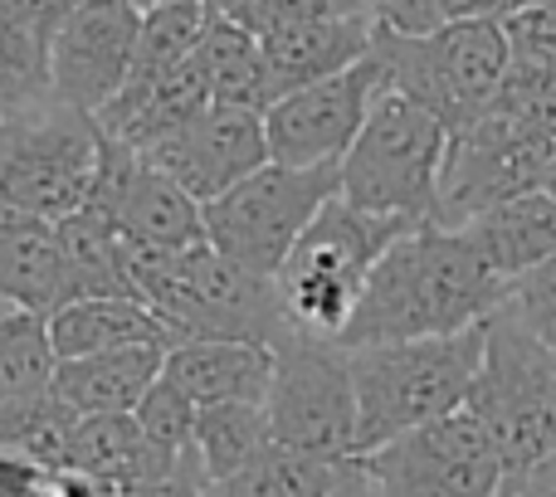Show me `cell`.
<instances>
[{
  "instance_id": "cell-12",
  "label": "cell",
  "mask_w": 556,
  "mask_h": 497,
  "mask_svg": "<svg viewBox=\"0 0 556 497\" xmlns=\"http://www.w3.org/2000/svg\"><path fill=\"white\" fill-rule=\"evenodd\" d=\"M552 146L556 142L528 132L522 123L493 113V107L483 117H473L469 127H454L450 146H444V166H440L434 225L440 230H464V225L479 220L493 205L542 191Z\"/></svg>"
},
{
  "instance_id": "cell-46",
  "label": "cell",
  "mask_w": 556,
  "mask_h": 497,
  "mask_svg": "<svg viewBox=\"0 0 556 497\" xmlns=\"http://www.w3.org/2000/svg\"><path fill=\"white\" fill-rule=\"evenodd\" d=\"M503 497H508V493H503Z\"/></svg>"
},
{
  "instance_id": "cell-38",
  "label": "cell",
  "mask_w": 556,
  "mask_h": 497,
  "mask_svg": "<svg viewBox=\"0 0 556 497\" xmlns=\"http://www.w3.org/2000/svg\"><path fill=\"white\" fill-rule=\"evenodd\" d=\"M508 497H556V449L538 463V469L522 473V479L508 488Z\"/></svg>"
},
{
  "instance_id": "cell-8",
  "label": "cell",
  "mask_w": 556,
  "mask_h": 497,
  "mask_svg": "<svg viewBox=\"0 0 556 497\" xmlns=\"http://www.w3.org/2000/svg\"><path fill=\"white\" fill-rule=\"evenodd\" d=\"M98 152H103V132L98 117L78 113V107L45 98L29 107L25 117L5 123V142H0V205L29 211L39 220H68L74 211L88 205L98 176Z\"/></svg>"
},
{
  "instance_id": "cell-45",
  "label": "cell",
  "mask_w": 556,
  "mask_h": 497,
  "mask_svg": "<svg viewBox=\"0 0 556 497\" xmlns=\"http://www.w3.org/2000/svg\"><path fill=\"white\" fill-rule=\"evenodd\" d=\"M5 313H10V307H5V303H0V317H5Z\"/></svg>"
},
{
  "instance_id": "cell-24",
  "label": "cell",
  "mask_w": 556,
  "mask_h": 497,
  "mask_svg": "<svg viewBox=\"0 0 556 497\" xmlns=\"http://www.w3.org/2000/svg\"><path fill=\"white\" fill-rule=\"evenodd\" d=\"M0 303L39 317L59 307V230L15 205H0Z\"/></svg>"
},
{
  "instance_id": "cell-25",
  "label": "cell",
  "mask_w": 556,
  "mask_h": 497,
  "mask_svg": "<svg viewBox=\"0 0 556 497\" xmlns=\"http://www.w3.org/2000/svg\"><path fill=\"white\" fill-rule=\"evenodd\" d=\"M205 29V0H166L156 10H142V35H137V54L127 68V84L103 113H123V107L152 98L166 78H176L195 54V39ZM98 113V117H103Z\"/></svg>"
},
{
  "instance_id": "cell-30",
  "label": "cell",
  "mask_w": 556,
  "mask_h": 497,
  "mask_svg": "<svg viewBox=\"0 0 556 497\" xmlns=\"http://www.w3.org/2000/svg\"><path fill=\"white\" fill-rule=\"evenodd\" d=\"M489 107L503 117H513V123H522L528 132L556 142V68L513 59L503 84H498V98H493Z\"/></svg>"
},
{
  "instance_id": "cell-39",
  "label": "cell",
  "mask_w": 556,
  "mask_h": 497,
  "mask_svg": "<svg viewBox=\"0 0 556 497\" xmlns=\"http://www.w3.org/2000/svg\"><path fill=\"white\" fill-rule=\"evenodd\" d=\"M327 497H381V493H376V483L362 473V463L346 459L342 463V479H337V488L327 493Z\"/></svg>"
},
{
  "instance_id": "cell-40",
  "label": "cell",
  "mask_w": 556,
  "mask_h": 497,
  "mask_svg": "<svg viewBox=\"0 0 556 497\" xmlns=\"http://www.w3.org/2000/svg\"><path fill=\"white\" fill-rule=\"evenodd\" d=\"M508 10L513 0H450V20H498Z\"/></svg>"
},
{
  "instance_id": "cell-28",
  "label": "cell",
  "mask_w": 556,
  "mask_h": 497,
  "mask_svg": "<svg viewBox=\"0 0 556 497\" xmlns=\"http://www.w3.org/2000/svg\"><path fill=\"white\" fill-rule=\"evenodd\" d=\"M342 479V463L313 459V454L269 444L254 463H244L230 479L205 483V497H327Z\"/></svg>"
},
{
  "instance_id": "cell-9",
  "label": "cell",
  "mask_w": 556,
  "mask_h": 497,
  "mask_svg": "<svg viewBox=\"0 0 556 497\" xmlns=\"http://www.w3.org/2000/svg\"><path fill=\"white\" fill-rule=\"evenodd\" d=\"M332 195H342V166H283L269 162L225 195L205 201V240L250 273L274 278L298 234L313 225Z\"/></svg>"
},
{
  "instance_id": "cell-2",
  "label": "cell",
  "mask_w": 556,
  "mask_h": 497,
  "mask_svg": "<svg viewBox=\"0 0 556 497\" xmlns=\"http://www.w3.org/2000/svg\"><path fill=\"white\" fill-rule=\"evenodd\" d=\"M123 254L132 297L172 327L176 342L220 336V342L274 346L278 336L293 332L278 307L274 278L240 268L211 240L191 248H147L123 240Z\"/></svg>"
},
{
  "instance_id": "cell-1",
  "label": "cell",
  "mask_w": 556,
  "mask_h": 497,
  "mask_svg": "<svg viewBox=\"0 0 556 497\" xmlns=\"http://www.w3.org/2000/svg\"><path fill=\"white\" fill-rule=\"evenodd\" d=\"M513 283L489 268L464 230L415 225L376 258L366 293L337 346H381L415 336H450L489 322Z\"/></svg>"
},
{
  "instance_id": "cell-33",
  "label": "cell",
  "mask_w": 556,
  "mask_h": 497,
  "mask_svg": "<svg viewBox=\"0 0 556 497\" xmlns=\"http://www.w3.org/2000/svg\"><path fill=\"white\" fill-rule=\"evenodd\" d=\"M503 307H508L532 336H542L547 346H556V254L542 268L522 273L518 283H513V297Z\"/></svg>"
},
{
  "instance_id": "cell-29",
  "label": "cell",
  "mask_w": 556,
  "mask_h": 497,
  "mask_svg": "<svg viewBox=\"0 0 556 497\" xmlns=\"http://www.w3.org/2000/svg\"><path fill=\"white\" fill-rule=\"evenodd\" d=\"M269 444H274V434H269L264 405L235 400V405H211V410L195 415V459H201L205 483L240 473Z\"/></svg>"
},
{
  "instance_id": "cell-18",
  "label": "cell",
  "mask_w": 556,
  "mask_h": 497,
  "mask_svg": "<svg viewBox=\"0 0 556 497\" xmlns=\"http://www.w3.org/2000/svg\"><path fill=\"white\" fill-rule=\"evenodd\" d=\"M162 375L195 405V410H211V405H235V400L264 405L269 381H274V346L220 342V336L176 342L172 352H166Z\"/></svg>"
},
{
  "instance_id": "cell-31",
  "label": "cell",
  "mask_w": 556,
  "mask_h": 497,
  "mask_svg": "<svg viewBox=\"0 0 556 497\" xmlns=\"http://www.w3.org/2000/svg\"><path fill=\"white\" fill-rule=\"evenodd\" d=\"M137 424H142V434H147V444H152L162 459H186V454L195 449V405L186 400L181 391H176L172 381H156L152 391L142 395V405H137Z\"/></svg>"
},
{
  "instance_id": "cell-5",
  "label": "cell",
  "mask_w": 556,
  "mask_h": 497,
  "mask_svg": "<svg viewBox=\"0 0 556 497\" xmlns=\"http://www.w3.org/2000/svg\"><path fill=\"white\" fill-rule=\"evenodd\" d=\"M464 410L498 444L508 488L556 449V346L532 336L508 307L483 322V361Z\"/></svg>"
},
{
  "instance_id": "cell-15",
  "label": "cell",
  "mask_w": 556,
  "mask_h": 497,
  "mask_svg": "<svg viewBox=\"0 0 556 497\" xmlns=\"http://www.w3.org/2000/svg\"><path fill=\"white\" fill-rule=\"evenodd\" d=\"M88 205L98 215H108V225L127 244L191 248L205 240L201 201L108 132H103V152H98V176H93V191H88Z\"/></svg>"
},
{
  "instance_id": "cell-3",
  "label": "cell",
  "mask_w": 556,
  "mask_h": 497,
  "mask_svg": "<svg viewBox=\"0 0 556 497\" xmlns=\"http://www.w3.org/2000/svg\"><path fill=\"white\" fill-rule=\"evenodd\" d=\"M479 361H483V322L450 336L346 346L352 391H356V454L381 449L395 434L464 410Z\"/></svg>"
},
{
  "instance_id": "cell-35",
  "label": "cell",
  "mask_w": 556,
  "mask_h": 497,
  "mask_svg": "<svg viewBox=\"0 0 556 497\" xmlns=\"http://www.w3.org/2000/svg\"><path fill=\"white\" fill-rule=\"evenodd\" d=\"M0 64L45 84V44L29 25L25 0H0Z\"/></svg>"
},
{
  "instance_id": "cell-6",
  "label": "cell",
  "mask_w": 556,
  "mask_h": 497,
  "mask_svg": "<svg viewBox=\"0 0 556 497\" xmlns=\"http://www.w3.org/2000/svg\"><path fill=\"white\" fill-rule=\"evenodd\" d=\"M450 127L395 88H381L352 152L342 156V201L371 215L434 225Z\"/></svg>"
},
{
  "instance_id": "cell-20",
  "label": "cell",
  "mask_w": 556,
  "mask_h": 497,
  "mask_svg": "<svg viewBox=\"0 0 556 497\" xmlns=\"http://www.w3.org/2000/svg\"><path fill=\"white\" fill-rule=\"evenodd\" d=\"M59 356L49 342V317L10 307L0 317V444H15L20 430L54 400Z\"/></svg>"
},
{
  "instance_id": "cell-10",
  "label": "cell",
  "mask_w": 556,
  "mask_h": 497,
  "mask_svg": "<svg viewBox=\"0 0 556 497\" xmlns=\"http://www.w3.org/2000/svg\"><path fill=\"white\" fill-rule=\"evenodd\" d=\"M274 444L346 463L356 454V391L346 346L288 332L274 342V381L264 395Z\"/></svg>"
},
{
  "instance_id": "cell-19",
  "label": "cell",
  "mask_w": 556,
  "mask_h": 497,
  "mask_svg": "<svg viewBox=\"0 0 556 497\" xmlns=\"http://www.w3.org/2000/svg\"><path fill=\"white\" fill-rule=\"evenodd\" d=\"M181 463V459H176ZM172 459L147 444L137 415H78L74 444H68V469L98 493H142L162 473L176 469Z\"/></svg>"
},
{
  "instance_id": "cell-11",
  "label": "cell",
  "mask_w": 556,
  "mask_h": 497,
  "mask_svg": "<svg viewBox=\"0 0 556 497\" xmlns=\"http://www.w3.org/2000/svg\"><path fill=\"white\" fill-rule=\"evenodd\" d=\"M362 473L381 497H503L508 469L498 444L489 439L469 410L440 415V420L386 439L381 449L356 454Z\"/></svg>"
},
{
  "instance_id": "cell-13",
  "label": "cell",
  "mask_w": 556,
  "mask_h": 497,
  "mask_svg": "<svg viewBox=\"0 0 556 497\" xmlns=\"http://www.w3.org/2000/svg\"><path fill=\"white\" fill-rule=\"evenodd\" d=\"M386 88V68L376 59V44L362 64L342 68L332 78H317L307 88L274 98L264 107V137H269V162L283 166H342L362 132L371 103Z\"/></svg>"
},
{
  "instance_id": "cell-27",
  "label": "cell",
  "mask_w": 556,
  "mask_h": 497,
  "mask_svg": "<svg viewBox=\"0 0 556 497\" xmlns=\"http://www.w3.org/2000/svg\"><path fill=\"white\" fill-rule=\"evenodd\" d=\"M191 64H195V74H201L211 103L254 107V113H264V107L274 103L260 35L240 29L235 20L215 15V10H205V29H201V39H195Z\"/></svg>"
},
{
  "instance_id": "cell-26",
  "label": "cell",
  "mask_w": 556,
  "mask_h": 497,
  "mask_svg": "<svg viewBox=\"0 0 556 497\" xmlns=\"http://www.w3.org/2000/svg\"><path fill=\"white\" fill-rule=\"evenodd\" d=\"M54 230H59V307L78 303V297H132L123 234L108 225V215L84 205L68 220H59Z\"/></svg>"
},
{
  "instance_id": "cell-43",
  "label": "cell",
  "mask_w": 556,
  "mask_h": 497,
  "mask_svg": "<svg viewBox=\"0 0 556 497\" xmlns=\"http://www.w3.org/2000/svg\"><path fill=\"white\" fill-rule=\"evenodd\" d=\"M518 5H556V0H513V10Z\"/></svg>"
},
{
  "instance_id": "cell-17",
  "label": "cell",
  "mask_w": 556,
  "mask_h": 497,
  "mask_svg": "<svg viewBox=\"0 0 556 497\" xmlns=\"http://www.w3.org/2000/svg\"><path fill=\"white\" fill-rule=\"evenodd\" d=\"M260 44H264V68H269V93L283 98L293 88H307L317 78H332L342 68L362 64L376 44V20H371V10L323 15V20L274 29Z\"/></svg>"
},
{
  "instance_id": "cell-36",
  "label": "cell",
  "mask_w": 556,
  "mask_h": 497,
  "mask_svg": "<svg viewBox=\"0 0 556 497\" xmlns=\"http://www.w3.org/2000/svg\"><path fill=\"white\" fill-rule=\"evenodd\" d=\"M366 10L391 35H430L450 20V0H366Z\"/></svg>"
},
{
  "instance_id": "cell-23",
  "label": "cell",
  "mask_w": 556,
  "mask_h": 497,
  "mask_svg": "<svg viewBox=\"0 0 556 497\" xmlns=\"http://www.w3.org/2000/svg\"><path fill=\"white\" fill-rule=\"evenodd\" d=\"M469 244L489 258V268L508 283H518L522 273L542 268L556 254V195L532 191L518 201H503L493 211H483L479 220L464 225Z\"/></svg>"
},
{
  "instance_id": "cell-32",
  "label": "cell",
  "mask_w": 556,
  "mask_h": 497,
  "mask_svg": "<svg viewBox=\"0 0 556 497\" xmlns=\"http://www.w3.org/2000/svg\"><path fill=\"white\" fill-rule=\"evenodd\" d=\"M205 10L235 20L250 35H274V29L303 25V20H323V15H356L366 10V0H205Z\"/></svg>"
},
{
  "instance_id": "cell-37",
  "label": "cell",
  "mask_w": 556,
  "mask_h": 497,
  "mask_svg": "<svg viewBox=\"0 0 556 497\" xmlns=\"http://www.w3.org/2000/svg\"><path fill=\"white\" fill-rule=\"evenodd\" d=\"M84 5V0H25V10H29V25H35V35H39V44L49 49V39H54V29L64 25L74 10Z\"/></svg>"
},
{
  "instance_id": "cell-42",
  "label": "cell",
  "mask_w": 556,
  "mask_h": 497,
  "mask_svg": "<svg viewBox=\"0 0 556 497\" xmlns=\"http://www.w3.org/2000/svg\"><path fill=\"white\" fill-rule=\"evenodd\" d=\"M127 5H137V10H156V5H166V0H127Z\"/></svg>"
},
{
  "instance_id": "cell-34",
  "label": "cell",
  "mask_w": 556,
  "mask_h": 497,
  "mask_svg": "<svg viewBox=\"0 0 556 497\" xmlns=\"http://www.w3.org/2000/svg\"><path fill=\"white\" fill-rule=\"evenodd\" d=\"M498 25L513 59L556 68V5H518L508 15H498Z\"/></svg>"
},
{
  "instance_id": "cell-14",
  "label": "cell",
  "mask_w": 556,
  "mask_h": 497,
  "mask_svg": "<svg viewBox=\"0 0 556 497\" xmlns=\"http://www.w3.org/2000/svg\"><path fill=\"white\" fill-rule=\"evenodd\" d=\"M142 35V10L127 0H84L45 49L49 98L98 117L127 84Z\"/></svg>"
},
{
  "instance_id": "cell-4",
  "label": "cell",
  "mask_w": 556,
  "mask_h": 497,
  "mask_svg": "<svg viewBox=\"0 0 556 497\" xmlns=\"http://www.w3.org/2000/svg\"><path fill=\"white\" fill-rule=\"evenodd\" d=\"M405 230H415V225L395 220V215H371L362 205L332 195L274 273L278 307H283L288 327L303 336L337 342L352 322L356 303H362L376 258Z\"/></svg>"
},
{
  "instance_id": "cell-22",
  "label": "cell",
  "mask_w": 556,
  "mask_h": 497,
  "mask_svg": "<svg viewBox=\"0 0 556 497\" xmlns=\"http://www.w3.org/2000/svg\"><path fill=\"white\" fill-rule=\"evenodd\" d=\"M49 342L59 361L123 346H176L172 327L137 297H78L49 313Z\"/></svg>"
},
{
  "instance_id": "cell-16",
  "label": "cell",
  "mask_w": 556,
  "mask_h": 497,
  "mask_svg": "<svg viewBox=\"0 0 556 497\" xmlns=\"http://www.w3.org/2000/svg\"><path fill=\"white\" fill-rule=\"evenodd\" d=\"M147 166L166 171L181 191H191L195 201H215L230 186H240L244 176H254L260 166H269V137H264V113L254 107H230L211 103L181 123L176 132L156 137L152 146H142Z\"/></svg>"
},
{
  "instance_id": "cell-44",
  "label": "cell",
  "mask_w": 556,
  "mask_h": 497,
  "mask_svg": "<svg viewBox=\"0 0 556 497\" xmlns=\"http://www.w3.org/2000/svg\"><path fill=\"white\" fill-rule=\"evenodd\" d=\"M93 497H132V493H93Z\"/></svg>"
},
{
  "instance_id": "cell-41",
  "label": "cell",
  "mask_w": 556,
  "mask_h": 497,
  "mask_svg": "<svg viewBox=\"0 0 556 497\" xmlns=\"http://www.w3.org/2000/svg\"><path fill=\"white\" fill-rule=\"evenodd\" d=\"M542 191L556 195V146H552V162H547V181H542Z\"/></svg>"
},
{
  "instance_id": "cell-7",
  "label": "cell",
  "mask_w": 556,
  "mask_h": 497,
  "mask_svg": "<svg viewBox=\"0 0 556 497\" xmlns=\"http://www.w3.org/2000/svg\"><path fill=\"white\" fill-rule=\"evenodd\" d=\"M386 88L434 113L444 127H469L489 113L513 54L498 20H444L430 35H391L376 25Z\"/></svg>"
},
{
  "instance_id": "cell-21",
  "label": "cell",
  "mask_w": 556,
  "mask_h": 497,
  "mask_svg": "<svg viewBox=\"0 0 556 497\" xmlns=\"http://www.w3.org/2000/svg\"><path fill=\"white\" fill-rule=\"evenodd\" d=\"M166 352L172 346H123V352L59 361L54 395L74 415H132L142 395L162 381Z\"/></svg>"
}]
</instances>
